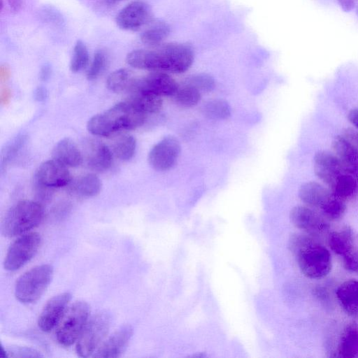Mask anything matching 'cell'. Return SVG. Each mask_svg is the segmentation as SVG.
I'll return each instance as SVG.
<instances>
[{
	"label": "cell",
	"instance_id": "60d3db41",
	"mask_svg": "<svg viewBox=\"0 0 358 358\" xmlns=\"http://www.w3.org/2000/svg\"><path fill=\"white\" fill-rule=\"evenodd\" d=\"M340 6L344 11L348 12L355 6V0H337Z\"/></svg>",
	"mask_w": 358,
	"mask_h": 358
},
{
	"label": "cell",
	"instance_id": "d4e9b609",
	"mask_svg": "<svg viewBox=\"0 0 358 358\" xmlns=\"http://www.w3.org/2000/svg\"><path fill=\"white\" fill-rule=\"evenodd\" d=\"M141 34V41L149 46L155 47L163 43L170 34L169 24L162 20H152Z\"/></svg>",
	"mask_w": 358,
	"mask_h": 358
},
{
	"label": "cell",
	"instance_id": "7a4b0ae2",
	"mask_svg": "<svg viewBox=\"0 0 358 358\" xmlns=\"http://www.w3.org/2000/svg\"><path fill=\"white\" fill-rule=\"evenodd\" d=\"M289 250L295 255L301 273L308 278L320 279L331 270L329 250L310 236L292 234L288 242Z\"/></svg>",
	"mask_w": 358,
	"mask_h": 358
},
{
	"label": "cell",
	"instance_id": "4dcf8cb0",
	"mask_svg": "<svg viewBox=\"0 0 358 358\" xmlns=\"http://www.w3.org/2000/svg\"><path fill=\"white\" fill-rule=\"evenodd\" d=\"M27 141V138L26 136L20 135L15 137L6 145L1 153L2 169L11 164L20 156V153L26 145Z\"/></svg>",
	"mask_w": 358,
	"mask_h": 358
},
{
	"label": "cell",
	"instance_id": "484cf974",
	"mask_svg": "<svg viewBox=\"0 0 358 358\" xmlns=\"http://www.w3.org/2000/svg\"><path fill=\"white\" fill-rule=\"evenodd\" d=\"M338 353L345 358L358 356V328L355 324H350L345 328L338 346Z\"/></svg>",
	"mask_w": 358,
	"mask_h": 358
},
{
	"label": "cell",
	"instance_id": "7bdbcfd3",
	"mask_svg": "<svg viewBox=\"0 0 358 358\" xmlns=\"http://www.w3.org/2000/svg\"><path fill=\"white\" fill-rule=\"evenodd\" d=\"M8 3L10 9L14 12L20 10L22 6V0H8Z\"/></svg>",
	"mask_w": 358,
	"mask_h": 358
},
{
	"label": "cell",
	"instance_id": "bcb514c9",
	"mask_svg": "<svg viewBox=\"0 0 358 358\" xmlns=\"http://www.w3.org/2000/svg\"><path fill=\"white\" fill-rule=\"evenodd\" d=\"M46 96V92L43 88H38L35 92V97L39 101L43 100Z\"/></svg>",
	"mask_w": 358,
	"mask_h": 358
},
{
	"label": "cell",
	"instance_id": "b9f144b4",
	"mask_svg": "<svg viewBox=\"0 0 358 358\" xmlns=\"http://www.w3.org/2000/svg\"><path fill=\"white\" fill-rule=\"evenodd\" d=\"M349 121L358 129V108L351 110L348 115Z\"/></svg>",
	"mask_w": 358,
	"mask_h": 358
},
{
	"label": "cell",
	"instance_id": "8992f818",
	"mask_svg": "<svg viewBox=\"0 0 358 358\" xmlns=\"http://www.w3.org/2000/svg\"><path fill=\"white\" fill-rule=\"evenodd\" d=\"M89 315L90 307L85 301H76L68 307L55 327L57 341L64 346L74 343L88 321Z\"/></svg>",
	"mask_w": 358,
	"mask_h": 358
},
{
	"label": "cell",
	"instance_id": "d6a6232c",
	"mask_svg": "<svg viewBox=\"0 0 358 358\" xmlns=\"http://www.w3.org/2000/svg\"><path fill=\"white\" fill-rule=\"evenodd\" d=\"M89 53L85 44L80 40H78L73 48V53L70 62V69L76 73L84 68L88 64Z\"/></svg>",
	"mask_w": 358,
	"mask_h": 358
},
{
	"label": "cell",
	"instance_id": "1f68e13d",
	"mask_svg": "<svg viewBox=\"0 0 358 358\" xmlns=\"http://www.w3.org/2000/svg\"><path fill=\"white\" fill-rule=\"evenodd\" d=\"M136 148L135 138L131 135H123L114 142L113 152L120 159L127 161L133 157Z\"/></svg>",
	"mask_w": 358,
	"mask_h": 358
},
{
	"label": "cell",
	"instance_id": "3957f363",
	"mask_svg": "<svg viewBox=\"0 0 358 358\" xmlns=\"http://www.w3.org/2000/svg\"><path fill=\"white\" fill-rule=\"evenodd\" d=\"M145 116L129 102H122L94 115L89 120L87 127L93 135L107 137L122 130L141 127L145 120Z\"/></svg>",
	"mask_w": 358,
	"mask_h": 358
},
{
	"label": "cell",
	"instance_id": "ab89813d",
	"mask_svg": "<svg viewBox=\"0 0 358 358\" xmlns=\"http://www.w3.org/2000/svg\"><path fill=\"white\" fill-rule=\"evenodd\" d=\"M10 96H11V92L8 88L4 87V88L1 89V94H0V101H1V104H3V105L7 104L10 99Z\"/></svg>",
	"mask_w": 358,
	"mask_h": 358
},
{
	"label": "cell",
	"instance_id": "4316f807",
	"mask_svg": "<svg viewBox=\"0 0 358 358\" xmlns=\"http://www.w3.org/2000/svg\"><path fill=\"white\" fill-rule=\"evenodd\" d=\"M337 197L346 201L358 193V179L348 172L340 176L329 188Z\"/></svg>",
	"mask_w": 358,
	"mask_h": 358
},
{
	"label": "cell",
	"instance_id": "7dc6e473",
	"mask_svg": "<svg viewBox=\"0 0 358 358\" xmlns=\"http://www.w3.org/2000/svg\"><path fill=\"white\" fill-rule=\"evenodd\" d=\"M104 1L107 4L113 5V4H115L122 0H104Z\"/></svg>",
	"mask_w": 358,
	"mask_h": 358
},
{
	"label": "cell",
	"instance_id": "4fadbf2b",
	"mask_svg": "<svg viewBox=\"0 0 358 358\" xmlns=\"http://www.w3.org/2000/svg\"><path fill=\"white\" fill-rule=\"evenodd\" d=\"M36 180L38 185L55 188L68 185L71 177L65 165L52 159L44 162L40 165L36 173Z\"/></svg>",
	"mask_w": 358,
	"mask_h": 358
},
{
	"label": "cell",
	"instance_id": "8d00e7d4",
	"mask_svg": "<svg viewBox=\"0 0 358 358\" xmlns=\"http://www.w3.org/2000/svg\"><path fill=\"white\" fill-rule=\"evenodd\" d=\"M344 268L351 272L358 273V248H354L343 256Z\"/></svg>",
	"mask_w": 358,
	"mask_h": 358
},
{
	"label": "cell",
	"instance_id": "9a60e30c",
	"mask_svg": "<svg viewBox=\"0 0 358 358\" xmlns=\"http://www.w3.org/2000/svg\"><path fill=\"white\" fill-rule=\"evenodd\" d=\"M71 295L64 292L51 298L43 308L38 320V327L49 332L57 326L71 300Z\"/></svg>",
	"mask_w": 358,
	"mask_h": 358
},
{
	"label": "cell",
	"instance_id": "cb8c5ba5",
	"mask_svg": "<svg viewBox=\"0 0 358 358\" xmlns=\"http://www.w3.org/2000/svg\"><path fill=\"white\" fill-rule=\"evenodd\" d=\"M71 191L82 197L97 195L101 189V182L94 174L88 173L75 179L70 185Z\"/></svg>",
	"mask_w": 358,
	"mask_h": 358
},
{
	"label": "cell",
	"instance_id": "ac0fdd59",
	"mask_svg": "<svg viewBox=\"0 0 358 358\" xmlns=\"http://www.w3.org/2000/svg\"><path fill=\"white\" fill-rule=\"evenodd\" d=\"M332 148L345 169L358 179V150L343 136L334 138Z\"/></svg>",
	"mask_w": 358,
	"mask_h": 358
},
{
	"label": "cell",
	"instance_id": "5bb4252c",
	"mask_svg": "<svg viewBox=\"0 0 358 358\" xmlns=\"http://www.w3.org/2000/svg\"><path fill=\"white\" fill-rule=\"evenodd\" d=\"M178 87V84L167 73L153 71L142 78L136 79L131 90L138 88L162 97L172 96Z\"/></svg>",
	"mask_w": 358,
	"mask_h": 358
},
{
	"label": "cell",
	"instance_id": "e0dca14e",
	"mask_svg": "<svg viewBox=\"0 0 358 358\" xmlns=\"http://www.w3.org/2000/svg\"><path fill=\"white\" fill-rule=\"evenodd\" d=\"M298 194L305 204L320 210L334 195L329 189L316 182H308L301 185Z\"/></svg>",
	"mask_w": 358,
	"mask_h": 358
},
{
	"label": "cell",
	"instance_id": "30bf717a",
	"mask_svg": "<svg viewBox=\"0 0 358 358\" xmlns=\"http://www.w3.org/2000/svg\"><path fill=\"white\" fill-rule=\"evenodd\" d=\"M150 6L144 1H134L120 10L116 16L117 25L122 29L137 31L152 21Z\"/></svg>",
	"mask_w": 358,
	"mask_h": 358
},
{
	"label": "cell",
	"instance_id": "d6986e66",
	"mask_svg": "<svg viewBox=\"0 0 358 358\" xmlns=\"http://www.w3.org/2000/svg\"><path fill=\"white\" fill-rule=\"evenodd\" d=\"M338 301L351 317H358V280H349L341 283L336 292Z\"/></svg>",
	"mask_w": 358,
	"mask_h": 358
},
{
	"label": "cell",
	"instance_id": "e575fe53",
	"mask_svg": "<svg viewBox=\"0 0 358 358\" xmlns=\"http://www.w3.org/2000/svg\"><path fill=\"white\" fill-rule=\"evenodd\" d=\"M184 83L192 85L201 93L210 92L215 86L214 78L207 73H198L192 75L183 81Z\"/></svg>",
	"mask_w": 358,
	"mask_h": 358
},
{
	"label": "cell",
	"instance_id": "f35d334b",
	"mask_svg": "<svg viewBox=\"0 0 358 358\" xmlns=\"http://www.w3.org/2000/svg\"><path fill=\"white\" fill-rule=\"evenodd\" d=\"M343 136L358 150V129L347 128L343 131Z\"/></svg>",
	"mask_w": 358,
	"mask_h": 358
},
{
	"label": "cell",
	"instance_id": "52a82bcc",
	"mask_svg": "<svg viewBox=\"0 0 358 358\" xmlns=\"http://www.w3.org/2000/svg\"><path fill=\"white\" fill-rule=\"evenodd\" d=\"M110 323V317L106 312H100L92 316L85 325L76 341V352L80 357L92 355L106 336Z\"/></svg>",
	"mask_w": 358,
	"mask_h": 358
},
{
	"label": "cell",
	"instance_id": "83f0119b",
	"mask_svg": "<svg viewBox=\"0 0 358 358\" xmlns=\"http://www.w3.org/2000/svg\"><path fill=\"white\" fill-rule=\"evenodd\" d=\"M135 80L131 71L127 69H120L108 76L106 85L110 91L118 93L131 90Z\"/></svg>",
	"mask_w": 358,
	"mask_h": 358
},
{
	"label": "cell",
	"instance_id": "277c9868",
	"mask_svg": "<svg viewBox=\"0 0 358 358\" xmlns=\"http://www.w3.org/2000/svg\"><path fill=\"white\" fill-rule=\"evenodd\" d=\"M43 214V208L38 202L19 201L6 213L1 222V234L6 237H13L24 233L38 226Z\"/></svg>",
	"mask_w": 358,
	"mask_h": 358
},
{
	"label": "cell",
	"instance_id": "6da1fadb",
	"mask_svg": "<svg viewBox=\"0 0 358 358\" xmlns=\"http://www.w3.org/2000/svg\"><path fill=\"white\" fill-rule=\"evenodd\" d=\"M126 62L138 69L181 73L192 66L194 51L187 43H162L153 49L132 50L127 54Z\"/></svg>",
	"mask_w": 358,
	"mask_h": 358
},
{
	"label": "cell",
	"instance_id": "9c48e42d",
	"mask_svg": "<svg viewBox=\"0 0 358 358\" xmlns=\"http://www.w3.org/2000/svg\"><path fill=\"white\" fill-rule=\"evenodd\" d=\"M180 148V142L175 136H167L152 148L148 154V162L157 171H167L176 164Z\"/></svg>",
	"mask_w": 358,
	"mask_h": 358
},
{
	"label": "cell",
	"instance_id": "836d02e7",
	"mask_svg": "<svg viewBox=\"0 0 358 358\" xmlns=\"http://www.w3.org/2000/svg\"><path fill=\"white\" fill-rule=\"evenodd\" d=\"M346 209L345 201L334 195L321 210L326 218L338 220L343 217Z\"/></svg>",
	"mask_w": 358,
	"mask_h": 358
},
{
	"label": "cell",
	"instance_id": "603a6c76",
	"mask_svg": "<svg viewBox=\"0 0 358 358\" xmlns=\"http://www.w3.org/2000/svg\"><path fill=\"white\" fill-rule=\"evenodd\" d=\"M328 244L334 253L345 256L354 248L352 229L349 226H345L339 231H332L329 235Z\"/></svg>",
	"mask_w": 358,
	"mask_h": 358
},
{
	"label": "cell",
	"instance_id": "d590c367",
	"mask_svg": "<svg viewBox=\"0 0 358 358\" xmlns=\"http://www.w3.org/2000/svg\"><path fill=\"white\" fill-rule=\"evenodd\" d=\"M107 64V57L102 50H97L94 55L92 62L87 71V78L89 80L96 79L104 71Z\"/></svg>",
	"mask_w": 358,
	"mask_h": 358
},
{
	"label": "cell",
	"instance_id": "f546056e",
	"mask_svg": "<svg viewBox=\"0 0 358 358\" xmlns=\"http://www.w3.org/2000/svg\"><path fill=\"white\" fill-rule=\"evenodd\" d=\"M172 97L177 105L191 108L200 101L201 93L192 85L182 83V85H178Z\"/></svg>",
	"mask_w": 358,
	"mask_h": 358
},
{
	"label": "cell",
	"instance_id": "ffe728a7",
	"mask_svg": "<svg viewBox=\"0 0 358 358\" xmlns=\"http://www.w3.org/2000/svg\"><path fill=\"white\" fill-rule=\"evenodd\" d=\"M86 159L90 169L103 171L111 166L113 155L107 145L98 141H92L87 146Z\"/></svg>",
	"mask_w": 358,
	"mask_h": 358
},
{
	"label": "cell",
	"instance_id": "7c38bea8",
	"mask_svg": "<svg viewBox=\"0 0 358 358\" xmlns=\"http://www.w3.org/2000/svg\"><path fill=\"white\" fill-rule=\"evenodd\" d=\"M313 163L315 175L329 188L340 176L348 172L336 155L329 151L317 152L313 158Z\"/></svg>",
	"mask_w": 358,
	"mask_h": 358
},
{
	"label": "cell",
	"instance_id": "7402d4cb",
	"mask_svg": "<svg viewBox=\"0 0 358 358\" xmlns=\"http://www.w3.org/2000/svg\"><path fill=\"white\" fill-rule=\"evenodd\" d=\"M131 92L132 95L128 102L144 114L156 113L161 110V96L138 88H133Z\"/></svg>",
	"mask_w": 358,
	"mask_h": 358
},
{
	"label": "cell",
	"instance_id": "44dd1931",
	"mask_svg": "<svg viewBox=\"0 0 358 358\" xmlns=\"http://www.w3.org/2000/svg\"><path fill=\"white\" fill-rule=\"evenodd\" d=\"M54 159L66 166L76 167L83 162L82 154L76 145L69 138H63L52 150Z\"/></svg>",
	"mask_w": 358,
	"mask_h": 358
},
{
	"label": "cell",
	"instance_id": "8fae6325",
	"mask_svg": "<svg viewBox=\"0 0 358 358\" xmlns=\"http://www.w3.org/2000/svg\"><path fill=\"white\" fill-rule=\"evenodd\" d=\"M289 218L294 226L309 234H320L329 228L325 217L307 206H296L292 208Z\"/></svg>",
	"mask_w": 358,
	"mask_h": 358
},
{
	"label": "cell",
	"instance_id": "5b68a950",
	"mask_svg": "<svg viewBox=\"0 0 358 358\" xmlns=\"http://www.w3.org/2000/svg\"><path fill=\"white\" fill-rule=\"evenodd\" d=\"M53 268L50 264L36 266L22 274L15 286V297L22 303L36 301L50 284Z\"/></svg>",
	"mask_w": 358,
	"mask_h": 358
},
{
	"label": "cell",
	"instance_id": "74e56055",
	"mask_svg": "<svg viewBox=\"0 0 358 358\" xmlns=\"http://www.w3.org/2000/svg\"><path fill=\"white\" fill-rule=\"evenodd\" d=\"M313 295L324 307L331 306V300L329 290L322 286H317L313 290Z\"/></svg>",
	"mask_w": 358,
	"mask_h": 358
},
{
	"label": "cell",
	"instance_id": "f6af8a7d",
	"mask_svg": "<svg viewBox=\"0 0 358 358\" xmlns=\"http://www.w3.org/2000/svg\"><path fill=\"white\" fill-rule=\"evenodd\" d=\"M10 76V71L6 66H1L0 79L1 81L6 80Z\"/></svg>",
	"mask_w": 358,
	"mask_h": 358
},
{
	"label": "cell",
	"instance_id": "ba28073f",
	"mask_svg": "<svg viewBox=\"0 0 358 358\" xmlns=\"http://www.w3.org/2000/svg\"><path fill=\"white\" fill-rule=\"evenodd\" d=\"M41 243V236L36 232L19 237L7 251L3 262L5 269L14 271L24 266L36 255Z\"/></svg>",
	"mask_w": 358,
	"mask_h": 358
},
{
	"label": "cell",
	"instance_id": "c3c4849f",
	"mask_svg": "<svg viewBox=\"0 0 358 358\" xmlns=\"http://www.w3.org/2000/svg\"><path fill=\"white\" fill-rule=\"evenodd\" d=\"M8 352H6V350L3 349V348L1 346V357H8Z\"/></svg>",
	"mask_w": 358,
	"mask_h": 358
},
{
	"label": "cell",
	"instance_id": "ee69618b",
	"mask_svg": "<svg viewBox=\"0 0 358 358\" xmlns=\"http://www.w3.org/2000/svg\"><path fill=\"white\" fill-rule=\"evenodd\" d=\"M50 66L44 65L41 71V78L43 80L48 79L50 75Z\"/></svg>",
	"mask_w": 358,
	"mask_h": 358
},
{
	"label": "cell",
	"instance_id": "2e32d148",
	"mask_svg": "<svg viewBox=\"0 0 358 358\" xmlns=\"http://www.w3.org/2000/svg\"><path fill=\"white\" fill-rule=\"evenodd\" d=\"M133 334L130 326H124L103 341L93 355L94 357L115 358L126 350Z\"/></svg>",
	"mask_w": 358,
	"mask_h": 358
},
{
	"label": "cell",
	"instance_id": "f1b7e54d",
	"mask_svg": "<svg viewBox=\"0 0 358 358\" xmlns=\"http://www.w3.org/2000/svg\"><path fill=\"white\" fill-rule=\"evenodd\" d=\"M202 114L208 119L221 120L231 116V107L222 99H215L206 102L201 107Z\"/></svg>",
	"mask_w": 358,
	"mask_h": 358
}]
</instances>
